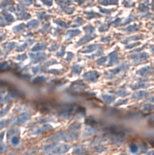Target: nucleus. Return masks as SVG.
<instances>
[{"instance_id": "1", "label": "nucleus", "mask_w": 154, "mask_h": 155, "mask_svg": "<svg viewBox=\"0 0 154 155\" xmlns=\"http://www.w3.org/2000/svg\"><path fill=\"white\" fill-rule=\"evenodd\" d=\"M29 116H30V114L29 113H22L18 119H17V121H16V124H18V125H20V124H22V123H24L28 118H29Z\"/></svg>"}, {"instance_id": "2", "label": "nucleus", "mask_w": 154, "mask_h": 155, "mask_svg": "<svg viewBox=\"0 0 154 155\" xmlns=\"http://www.w3.org/2000/svg\"><path fill=\"white\" fill-rule=\"evenodd\" d=\"M51 126H50V125H43V126L40 128L39 130L35 131V134H40V133L45 132L46 130H49V129H51Z\"/></svg>"}, {"instance_id": "3", "label": "nucleus", "mask_w": 154, "mask_h": 155, "mask_svg": "<svg viewBox=\"0 0 154 155\" xmlns=\"http://www.w3.org/2000/svg\"><path fill=\"white\" fill-rule=\"evenodd\" d=\"M45 47H46V44H43V43H41V44H37L36 46L32 49V51H39V50L45 49Z\"/></svg>"}, {"instance_id": "4", "label": "nucleus", "mask_w": 154, "mask_h": 155, "mask_svg": "<svg viewBox=\"0 0 154 155\" xmlns=\"http://www.w3.org/2000/svg\"><path fill=\"white\" fill-rule=\"evenodd\" d=\"M15 46H16L15 43H8V44H6V45L4 46V49H6L7 51H9V50H12L13 47H15Z\"/></svg>"}, {"instance_id": "5", "label": "nucleus", "mask_w": 154, "mask_h": 155, "mask_svg": "<svg viewBox=\"0 0 154 155\" xmlns=\"http://www.w3.org/2000/svg\"><path fill=\"white\" fill-rule=\"evenodd\" d=\"M28 27H36V26H38V21H36V20H32V21H30L29 23L27 24Z\"/></svg>"}, {"instance_id": "6", "label": "nucleus", "mask_w": 154, "mask_h": 155, "mask_svg": "<svg viewBox=\"0 0 154 155\" xmlns=\"http://www.w3.org/2000/svg\"><path fill=\"white\" fill-rule=\"evenodd\" d=\"M18 141H19V140H18V138L17 137V136L12 138V144H13V145H18Z\"/></svg>"}, {"instance_id": "7", "label": "nucleus", "mask_w": 154, "mask_h": 155, "mask_svg": "<svg viewBox=\"0 0 154 155\" xmlns=\"http://www.w3.org/2000/svg\"><path fill=\"white\" fill-rule=\"evenodd\" d=\"M9 122H10V120H3V121H1V122H0V129L3 128L4 125H6V124L9 123Z\"/></svg>"}, {"instance_id": "8", "label": "nucleus", "mask_w": 154, "mask_h": 155, "mask_svg": "<svg viewBox=\"0 0 154 155\" xmlns=\"http://www.w3.org/2000/svg\"><path fill=\"white\" fill-rule=\"evenodd\" d=\"M56 22L58 23V25H61L62 27H66L67 25H66V23L63 22V21H61V20H56Z\"/></svg>"}, {"instance_id": "9", "label": "nucleus", "mask_w": 154, "mask_h": 155, "mask_svg": "<svg viewBox=\"0 0 154 155\" xmlns=\"http://www.w3.org/2000/svg\"><path fill=\"white\" fill-rule=\"evenodd\" d=\"M5 18L8 19V21H12V20H14V18L11 16V15H6V17Z\"/></svg>"}, {"instance_id": "10", "label": "nucleus", "mask_w": 154, "mask_h": 155, "mask_svg": "<svg viewBox=\"0 0 154 155\" xmlns=\"http://www.w3.org/2000/svg\"><path fill=\"white\" fill-rule=\"evenodd\" d=\"M43 81H45V78H44V77H39V78H38V80H36V81H35V82H43Z\"/></svg>"}, {"instance_id": "11", "label": "nucleus", "mask_w": 154, "mask_h": 155, "mask_svg": "<svg viewBox=\"0 0 154 155\" xmlns=\"http://www.w3.org/2000/svg\"><path fill=\"white\" fill-rule=\"evenodd\" d=\"M3 114H4V111H1V110H0V116H2Z\"/></svg>"}, {"instance_id": "12", "label": "nucleus", "mask_w": 154, "mask_h": 155, "mask_svg": "<svg viewBox=\"0 0 154 155\" xmlns=\"http://www.w3.org/2000/svg\"><path fill=\"white\" fill-rule=\"evenodd\" d=\"M3 136H4V134H3V133H2V134H0V140L3 138Z\"/></svg>"}, {"instance_id": "13", "label": "nucleus", "mask_w": 154, "mask_h": 155, "mask_svg": "<svg viewBox=\"0 0 154 155\" xmlns=\"http://www.w3.org/2000/svg\"><path fill=\"white\" fill-rule=\"evenodd\" d=\"M2 39H3V37H0V41H1V40H2Z\"/></svg>"}]
</instances>
